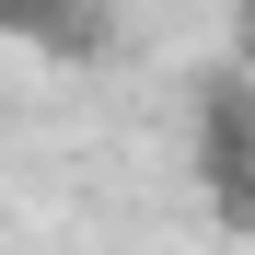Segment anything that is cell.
Returning a JSON list of instances; mask_svg holds the SVG:
<instances>
[{
	"instance_id": "cell-3",
	"label": "cell",
	"mask_w": 255,
	"mask_h": 255,
	"mask_svg": "<svg viewBox=\"0 0 255 255\" xmlns=\"http://www.w3.org/2000/svg\"><path fill=\"white\" fill-rule=\"evenodd\" d=\"M232 23H244V70H255V0H244V12H232Z\"/></svg>"
},
{
	"instance_id": "cell-1",
	"label": "cell",
	"mask_w": 255,
	"mask_h": 255,
	"mask_svg": "<svg viewBox=\"0 0 255 255\" xmlns=\"http://www.w3.org/2000/svg\"><path fill=\"white\" fill-rule=\"evenodd\" d=\"M0 35L35 47V58H105L116 12H105V0H0Z\"/></svg>"
},
{
	"instance_id": "cell-2",
	"label": "cell",
	"mask_w": 255,
	"mask_h": 255,
	"mask_svg": "<svg viewBox=\"0 0 255 255\" xmlns=\"http://www.w3.org/2000/svg\"><path fill=\"white\" fill-rule=\"evenodd\" d=\"M197 174L209 186L255 174V81H209L197 93Z\"/></svg>"
}]
</instances>
